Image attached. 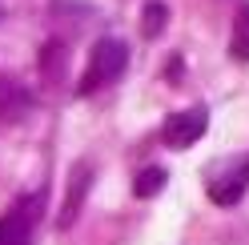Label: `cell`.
I'll return each instance as SVG.
<instances>
[{
  "instance_id": "obj_7",
  "label": "cell",
  "mask_w": 249,
  "mask_h": 245,
  "mask_svg": "<svg viewBox=\"0 0 249 245\" xmlns=\"http://www.w3.org/2000/svg\"><path fill=\"white\" fill-rule=\"evenodd\" d=\"M65 69H69V49H65L60 40H49V44L40 49V76H44L49 85H56L60 76H65Z\"/></svg>"
},
{
  "instance_id": "obj_5",
  "label": "cell",
  "mask_w": 249,
  "mask_h": 245,
  "mask_svg": "<svg viewBox=\"0 0 249 245\" xmlns=\"http://www.w3.org/2000/svg\"><path fill=\"white\" fill-rule=\"evenodd\" d=\"M33 105H36L33 88L24 81H17V76L0 72V121H20V117H28Z\"/></svg>"
},
{
  "instance_id": "obj_6",
  "label": "cell",
  "mask_w": 249,
  "mask_h": 245,
  "mask_svg": "<svg viewBox=\"0 0 249 245\" xmlns=\"http://www.w3.org/2000/svg\"><path fill=\"white\" fill-rule=\"evenodd\" d=\"M89 185H92V165H89V161H76L72 173H69V197H65V209H60V225H65V229L76 221V213H81V201H85Z\"/></svg>"
},
{
  "instance_id": "obj_2",
  "label": "cell",
  "mask_w": 249,
  "mask_h": 245,
  "mask_svg": "<svg viewBox=\"0 0 249 245\" xmlns=\"http://www.w3.org/2000/svg\"><path fill=\"white\" fill-rule=\"evenodd\" d=\"M245 189H249V153L225 161L221 169H213V177L205 181L209 201H217V205H237L245 197Z\"/></svg>"
},
{
  "instance_id": "obj_3",
  "label": "cell",
  "mask_w": 249,
  "mask_h": 245,
  "mask_svg": "<svg viewBox=\"0 0 249 245\" xmlns=\"http://www.w3.org/2000/svg\"><path fill=\"white\" fill-rule=\"evenodd\" d=\"M205 129H209V109L205 105H193V109L169 113L161 137H165L169 149H189V145H197L201 137H205Z\"/></svg>"
},
{
  "instance_id": "obj_4",
  "label": "cell",
  "mask_w": 249,
  "mask_h": 245,
  "mask_svg": "<svg viewBox=\"0 0 249 245\" xmlns=\"http://www.w3.org/2000/svg\"><path fill=\"white\" fill-rule=\"evenodd\" d=\"M40 205H44V193L28 197V201H20V205H12L4 217H0V245H28L33 225L40 217Z\"/></svg>"
},
{
  "instance_id": "obj_8",
  "label": "cell",
  "mask_w": 249,
  "mask_h": 245,
  "mask_svg": "<svg viewBox=\"0 0 249 245\" xmlns=\"http://www.w3.org/2000/svg\"><path fill=\"white\" fill-rule=\"evenodd\" d=\"M229 52H233V60H249V4H241V8H237V17H233Z\"/></svg>"
},
{
  "instance_id": "obj_1",
  "label": "cell",
  "mask_w": 249,
  "mask_h": 245,
  "mask_svg": "<svg viewBox=\"0 0 249 245\" xmlns=\"http://www.w3.org/2000/svg\"><path fill=\"white\" fill-rule=\"evenodd\" d=\"M124 69H129V44L117 40V36L97 40V44H92V56H89V72H85V81H81V88H76V93H81V97L97 93V88L113 85Z\"/></svg>"
},
{
  "instance_id": "obj_10",
  "label": "cell",
  "mask_w": 249,
  "mask_h": 245,
  "mask_svg": "<svg viewBox=\"0 0 249 245\" xmlns=\"http://www.w3.org/2000/svg\"><path fill=\"white\" fill-rule=\"evenodd\" d=\"M161 189H165V169H157V165H153V169H141L137 181H133V193L137 197H157Z\"/></svg>"
},
{
  "instance_id": "obj_9",
  "label": "cell",
  "mask_w": 249,
  "mask_h": 245,
  "mask_svg": "<svg viewBox=\"0 0 249 245\" xmlns=\"http://www.w3.org/2000/svg\"><path fill=\"white\" fill-rule=\"evenodd\" d=\"M165 24H169V8L161 4V0H149L145 12H141V36L145 40H157L165 33Z\"/></svg>"
}]
</instances>
